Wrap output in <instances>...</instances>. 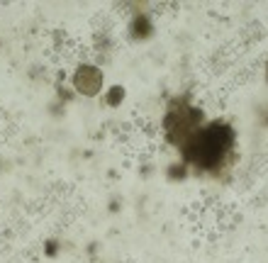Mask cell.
<instances>
[{"label": "cell", "instance_id": "obj_1", "mask_svg": "<svg viewBox=\"0 0 268 263\" xmlns=\"http://www.w3.org/2000/svg\"><path fill=\"white\" fill-rule=\"evenodd\" d=\"M234 149V129L227 122L203 124L190 139L181 146V154L188 163L200 171L220 168Z\"/></svg>", "mask_w": 268, "mask_h": 263}, {"label": "cell", "instance_id": "obj_2", "mask_svg": "<svg viewBox=\"0 0 268 263\" xmlns=\"http://www.w3.org/2000/svg\"><path fill=\"white\" fill-rule=\"evenodd\" d=\"M164 127H166L168 141L176 144V146H183L185 141L203 127V112L198 107H190L183 98H178V100H173L168 105V112L164 117Z\"/></svg>", "mask_w": 268, "mask_h": 263}, {"label": "cell", "instance_id": "obj_3", "mask_svg": "<svg viewBox=\"0 0 268 263\" xmlns=\"http://www.w3.org/2000/svg\"><path fill=\"white\" fill-rule=\"evenodd\" d=\"M74 85L81 95H95L102 85V73L95 66H81L74 76Z\"/></svg>", "mask_w": 268, "mask_h": 263}]
</instances>
